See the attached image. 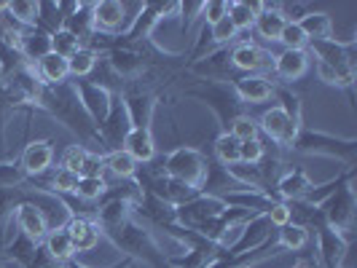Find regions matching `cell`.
I'll return each mask as SVG.
<instances>
[{
	"mask_svg": "<svg viewBox=\"0 0 357 268\" xmlns=\"http://www.w3.org/2000/svg\"><path fill=\"white\" fill-rule=\"evenodd\" d=\"M38 110H43L46 116H52L56 124H62L68 132L78 137V145H84L91 153L102 156V145L97 137V126L89 118V113L84 110L73 81H65L59 86H43L38 97Z\"/></svg>",
	"mask_w": 357,
	"mask_h": 268,
	"instance_id": "1",
	"label": "cell"
},
{
	"mask_svg": "<svg viewBox=\"0 0 357 268\" xmlns=\"http://www.w3.org/2000/svg\"><path fill=\"white\" fill-rule=\"evenodd\" d=\"M100 233L105 236L116 250L124 252L126 260L143 263L148 268H169V255L156 242V236L151 233V228L135 217V212L129 214L126 220H121V223H116L110 228H102Z\"/></svg>",
	"mask_w": 357,
	"mask_h": 268,
	"instance_id": "2",
	"label": "cell"
},
{
	"mask_svg": "<svg viewBox=\"0 0 357 268\" xmlns=\"http://www.w3.org/2000/svg\"><path fill=\"white\" fill-rule=\"evenodd\" d=\"M301 156H328L344 164V169H355L357 164V140L355 137H336L320 129H301L293 145L287 148Z\"/></svg>",
	"mask_w": 357,
	"mask_h": 268,
	"instance_id": "3",
	"label": "cell"
},
{
	"mask_svg": "<svg viewBox=\"0 0 357 268\" xmlns=\"http://www.w3.org/2000/svg\"><path fill=\"white\" fill-rule=\"evenodd\" d=\"M183 97H191L199 100L210 107L220 124V132H229V126L234 124V118L245 116V105L236 100V94L231 91V84L226 81H197L191 86H183L180 89Z\"/></svg>",
	"mask_w": 357,
	"mask_h": 268,
	"instance_id": "4",
	"label": "cell"
},
{
	"mask_svg": "<svg viewBox=\"0 0 357 268\" xmlns=\"http://www.w3.org/2000/svg\"><path fill=\"white\" fill-rule=\"evenodd\" d=\"M352 180H344L339 188L331 194L320 204L322 220L328 228H333L336 233L347 236V239H355V214H357V198H355V185Z\"/></svg>",
	"mask_w": 357,
	"mask_h": 268,
	"instance_id": "5",
	"label": "cell"
},
{
	"mask_svg": "<svg viewBox=\"0 0 357 268\" xmlns=\"http://www.w3.org/2000/svg\"><path fill=\"white\" fill-rule=\"evenodd\" d=\"M161 169L164 175L180 180L191 188H202V182L207 178V169H210V159L194 148V145H180L175 150H169L164 159H161Z\"/></svg>",
	"mask_w": 357,
	"mask_h": 268,
	"instance_id": "6",
	"label": "cell"
},
{
	"mask_svg": "<svg viewBox=\"0 0 357 268\" xmlns=\"http://www.w3.org/2000/svg\"><path fill=\"white\" fill-rule=\"evenodd\" d=\"M180 3H143L137 17L132 19V24L119 36L121 43H143V40H153V33L161 24V19L178 14Z\"/></svg>",
	"mask_w": 357,
	"mask_h": 268,
	"instance_id": "7",
	"label": "cell"
},
{
	"mask_svg": "<svg viewBox=\"0 0 357 268\" xmlns=\"http://www.w3.org/2000/svg\"><path fill=\"white\" fill-rule=\"evenodd\" d=\"M306 54L314 56V62L339 68V70H357V40H336V38L309 40Z\"/></svg>",
	"mask_w": 357,
	"mask_h": 268,
	"instance_id": "8",
	"label": "cell"
},
{
	"mask_svg": "<svg viewBox=\"0 0 357 268\" xmlns=\"http://www.w3.org/2000/svg\"><path fill=\"white\" fill-rule=\"evenodd\" d=\"M129 129H132V124H129V116H126L124 100H121V94H116L113 102H110L105 121L97 126V137H100V145H102V156L110 153V150H121Z\"/></svg>",
	"mask_w": 357,
	"mask_h": 268,
	"instance_id": "9",
	"label": "cell"
},
{
	"mask_svg": "<svg viewBox=\"0 0 357 268\" xmlns=\"http://www.w3.org/2000/svg\"><path fill=\"white\" fill-rule=\"evenodd\" d=\"M301 129H304V126L296 124L280 105H271L268 110H264L261 118H258V132L266 134L268 140L277 145L280 150H282V148H290Z\"/></svg>",
	"mask_w": 357,
	"mask_h": 268,
	"instance_id": "10",
	"label": "cell"
},
{
	"mask_svg": "<svg viewBox=\"0 0 357 268\" xmlns=\"http://www.w3.org/2000/svg\"><path fill=\"white\" fill-rule=\"evenodd\" d=\"M188 75H197V81H229L231 68V46H215L207 54L197 56L185 68Z\"/></svg>",
	"mask_w": 357,
	"mask_h": 268,
	"instance_id": "11",
	"label": "cell"
},
{
	"mask_svg": "<svg viewBox=\"0 0 357 268\" xmlns=\"http://www.w3.org/2000/svg\"><path fill=\"white\" fill-rule=\"evenodd\" d=\"M226 210V204L218 196H207V194H199L197 198L185 201L175 207V220H178L180 228H188V231H197L199 226H204L207 220H213L218 214Z\"/></svg>",
	"mask_w": 357,
	"mask_h": 268,
	"instance_id": "12",
	"label": "cell"
},
{
	"mask_svg": "<svg viewBox=\"0 0 357 268\" xmlns=\"http://www.w3.org/2000/svg\"><path fill=\"white\" fill-rule=\"evenodd\" d=\"M121 100H124L126 116H129V124H132V129H151V124H153V116H156V110H159V105H161L159 94L124 86V91H121Z\"/></svg>",
	"mask_w": 357,
	"mask_h": 268,
	"instance_id": "13",
	"label": "cell"
},
{
	"mask_svg": "<svg viewBox=\"0 0 357 268\" xmlns=\"http://www.w3.org/2000/svg\"><path fill=\"white\" fill-rule=\"evenodd\" d=\"M271 59L274 54L261 49L258 43H234L231 46V68L242 75H266L271 70Z\"/></svg>",
	"mask_w": 357,
	"mask_h": 268,
	"instance_id": "14",
	"label": "cell"
},
{
	"mask_svg": "<svg viewBox=\"0 0 357 268\" xmlns=\"http://www.w3.org/2000/svg\"><path fill=\"white\" fill-rule=\"evenodd\" d=\"M277 81H271L268 75H236L231 78V91L242 105H261L274 100Z\"/></svg>",
	"mask_w": 357,
	"mask_h": 268,
	"instance_id": "15",
	"label": "cell"
},
{
	"mask_svg": "<svg viewBox=\"0 0 357 268\" xmlns=\"http://www.w3.org/2000/svg\"><path fill=\"white\" fill-rule=\"evenodd\" d=\"M73 86H75V94H78L84 110L89 113V118L94 121V126H100L105 121L107 110H110V102H113L116 94H110V91H105L102 86L91 84L89 78H78V81H73Z\"/></svg>",
	"mask_w": 357,
	"mask_h": 268,
	"instance_id": "16",
	"label": "cell"
},
{
	"mask_svg": "<svg viewBox=\"0 0 357 268\" xmlns=\"http://www.w3.org/2000/svg\"><path fill=\"white\" fill-rule=\"evenodd\" d=\"M54 164V145L52 140H33V143L24 145L22 156H19V166L22 172L27 175V180L43 178L52 172Z\"/></svg>",
	"mask_w": 357,
	"mask_h": 268,
	"instance_id": "17",
	"label": "cell"
},
{
	"mask_svg": "<svg viewBox=\"0 0 357 268\" xmlns=\"http://www.w3.org/2000/svg\"><path fill=\"white\" fill-rule=\"evenodd\" d=\"M312 233H314V242H317V266L339 268L341 255H344L347 244H349L352 239H347V236L336 233L333 228H328L325 223H320Z\"/></svg>",
	"mask_w": 357,
	"mask_h": 268,
	"instance_id": "18",
	"label": "cell"
},
{
	"mask_svg": "<svg viewBox=\"0 0 357 268\" xmlns=\"http://www.w3.org/2000/svg\"><path fill=\"white\" fill-rule=\"evenodd\" d=\"M14 226H17L19 233H24L27 239H33L38 244H43L46 233L52 231V223L46 212L38 207L36 201H24L17 207V214H14Z\"/></svg>",
	"mask_w": 357,
	"mask_h": 268,
	"instance_id": "19",
	"label": "cell"
},
{
	"mask_svg": "<svg viewBox=\"0 0 357 268\" xmlns=\"http://www.w3.org/2000/svg\"><path fill=\"white\" fill-rule=\"evenodd\" d=\"M306 70H309V54H306V49H282L280 54H274V59H271V72H274V78H280L282 86L304 78Z\"/></svg>",
	"mask_w": 357,
	"mask_h": 268,
	"instance_id": "20",
	"label": "cell"
},
{
	"mask_svg": "<svg viewBox=\"0 0 357 268\" xmlns=\"http://www.w3.org/2000/svg\"><path fill=\"white\" fill-rule=\"evenodd\" d=\"M312 178L306 175V169L301 166H287L285 172L280 175V180L274 182L268 196L274 201H296V198H306V194L312 191Z\"/></svg>",
	"mask_w": 357,
	"mask_h": 268,
	"instance_id": "21",
	"label": "cell"
},
{
	"mask_svg": "<svg viewBox=\"0 0 357 268\" xmlns=\"http://www.w3.org/2000/svg\"><path fill=\"white\" fill-rule=\"evenodd\" d=\"M91 17H94V33L121 36L126 22V6L119 0H100V3H91Z\"/></svg>",
	"mask_w": 357,
	"mask_h": 268,
	"instance_id": "22",
	"label": "cell"
},
{
	"mask_svg": "<svg viewBox=\"0 0 357 268\" xmlns=\"http://www.w3.org/2000/svg\"><path fill=\"white\" fill-rule=\"evenodd\" d=\"M62 228H65L68 239L73 242L75 255L97 250V244H100V239H102V233L97 228L94 217H68V220L62 223Z\"/></svg>",
	"mask_w": 357,
	"mask_h": 268,
	"instance_id": "23",
	"label": "cell"
},
{
	"mask_svg": "<svg viewBox=\"0 0 357 268\" xmlns=\"http://www.w3.org/2000/svg\"><path fill=\"white\" fill-rule=\"evenodd\" d=\"M36 198V188H0V247L6 244V231L14 226V214L17 207L24 201H33Z\"/></svg>",
	"mask_w": 357,
	"mask_h": 268,
	"instance_id": "24",
	"label": "cell"
},
{
	"mask_svg": "<svg viewBox=\"0 0 357 268\" xmlns=\"http://www.w3.org/2000/svg\"><path fill=\"white\" fill-rule=\"evenodd\" d=\"M121 150H126L140 166H143V164H151V161L156 159V143H153L151 129H129Z\"/></svg>",
	"mask_w": 357,
	"mask_h": 268,
	"instance_id": "25",
	"label": "cell"
},
{
	"mask_svg": "<svg viewBox=\"0 0 357 268\" xmlns=\"http://www.w3.org/2000/svg\"><path fill=\"white\" fill-rule=\"evenodd\" d=\"M62 30H68L70 36L81 40V46L89 43V38L94 36V17H91V3H75L73 11L62 22Z\"/></svg>",
	"mask_w": 357,
	"mask_h": 268,
	"instance_id": "26",
	"label": "cell"
},
{
	"mask_svg": "<svg viewBox=\"0 0 357 268\" xmlns=\"http://www.w3.org/2000/svg\"><path fill=\"white\" fill-rule=\"evenodd\" d=\"M46 54H52V36L40 27H27L22 36V59L27 65H36Z\"/></svg>",
	"mask_w": 357,
	"mask_h": 268,
	"instance_id": "27",
	"label": "cell"
},
{
	"mask_svg": "<svg viewBox=\"0 0 357 268\" xmlns=\"http://www.w3.org/2000/svg\"><path fill=\"white\" fill-rule=\"evenodd\" d=\"M38 72V78H40V84L43 86H59V84H65L68 78H70V70H68V59L65 56H59V54H46L40 62L33 65Z\"/></svg>",
	"mask_w": 357,
	"mask_h": 268,
	"instance_id": "28",
	"label": "cell"
},
{
	"mask_svg": "<svg viewBox=\"0 0 357 268\" xmlns=\"http://www.w3.org/2000/svg\"><path fill=\"white\" fill-rule=\"evenodd\" d=\"M43 247L52 255V260L56 266H68L70 260H75L73 242L68 239V233H65L62 226H52V231L46 233V239H43Z\"/></svg>",
	"mask_w": 357,
	"mask_h": 268,
	"instance_id": "29",
	"label": "cell"
},
{
	"mask_svg": "<svg viewBox=\"0 0 357 268\" xmlns=\"http://www.w3.org/2000/svg\"><path fill=\"white\" fill-rule=\"evenodd\" d=\"M40 250V244L33 242V239H27L24 233H14V239L11 242H6L3 247H0V255H6V258H11V260H17L22 263L24 268H30L36 263V255Z\"/></svg>",
	"mask_w": 357,
	"mask_h": 268,
	"instance_id": "30",
	"label": "cell"
},
{
	"mask_svg": "<svg viewBox=\"0 0 357 268\" xmlns=\"http://www.w3.org/2000/svg\"><path fill=\"white\" fill-rule=\"evenodd\" d=\"M296 24L304 30L306 40H325V38H333V17L325 14V11H317V8H312L309 14H304Z\"/></svg>",
	"mask_w": 357,
	"mask_h": 268,
	"instance_id": "31",
	"label": "cell"
},
{
	"mask_svg": "<svg viewBox=\"0 0 357 268\" xmlns=\"http://www.w3.org/2000/svg\"><path fill=\"white\" fill-rule=\"evenodd\" d=\"M73 6L75 3H38V19H36V27L40 30H46L49 36H54L59 27H62V22L65 17L73 11Z\"/></svg>",
	"mask_w": 357,
	"mask_h": 268,
	"instance_id": "32",
	"label": "cell"
},
{
	"mask_svg": "<svg viewBox=\"0 0 357 268\" xmlns=\"http://www.w3.org/2000/svg\"><path fill=\"white\" fill-rule=\"evenodd\" d=\"M102 164H105V175L116 180H135L140 164L132 159L126 150H110L102 156Z\"/></svg>",
	"mask_w": 357,
	"mask_h": 268,
	"instance_id": "33",
	"label": "cell"
},
{
	"mask_svg": "<svg viewBox=\"0 0 357 268\" xmlns=\"http://www.w3.org/2000/svg\"><path fill=\"white\" fill-rule=\"evenodd\" d=\"M280 6H282V3H280ZM285 22L287 19L280 8H268V11H261V14L255 17L252 30L264 38V40H268V43H277V40H280V33H282V27H285Z\"/></svg>",
	"mask_w": 357,
	"mask_h": 268,
	"instance_id": "34",
	"label": "cell"
},
{
	"mask_svg": "<svg viewBox=\"0 0 357 268\" xmlns=\"http://www.w3.org/2000/svg\"><path fill=\"white\" fill-rule=\"evenodd\" d=\"M274 233H277L280 250H285V252H301V250H306V244L312 242V233L306 231L304 226H296V223H287L282 228H274Z\"/></svg>",
	"mask_w": 357,
	"mask_h": 268,
	"instance_id": "35",
	"label": "cell"
},
{
	"mask_svg": "<svg viewBox=\"0 0 357 268\" xmlns=\"http://www.w3.org/2000/svg\"><path fill=\"white\" fill-rule=\"evenodd\" d=\"M226 17H229V22L234 24L236 33H248V30H252L258 14L252 11L250 3H245V0H231V3L226 6Z\"/></svg>",
	"mask_w": 357,
	"mask_h": 268,
	"instance_id": "36",
	"label": "cell"
},
{
	"mask_svg": "<svg viewBox=\"0 0 357 268\" xmlns=\"http://www.w3.org/2000/svg\"><path fill=\"white\" fill-rule=\"evenodd\" d=\"M215 150V161L220 166H231V164H239V140L229 134V132H220L213 143Z\"/></svg>",
	"mask_w": 357,
	"mask_h": 268,
	"instance_id": "37",
	"label": "cell"
},
{
	"mask_svg": "<svg viewBox=\"0 0 357 268\" xmlns=\"http://www.w3.org/2000/svg\"><path fill=\"white\" fill-rule=\"evenodd\" d=\"M97 59H100V54L91 52V49H78V52L73 54L70 59H68V70H70V78H89L91 72H94V65H97Z\"/></svg>",
	"mask_w": 357,
	"mask_h": 268,
	"instance_id": "38",
	"label": "cell"
},
{
	"mask_svg": "<svg viewBox=\"0 0 357 268\" xmlns=\"http://www.w3.org/2000/svg\"><path fill=\"white\" fill-rule=\"evenodd\" d=\"M274 100H280V107L285 110V113L293 118V121H296V124L304 126V105H301V97H298L296 91L290 89V86L277 84V89H274Z\"/></svg>",
	"mask_w": 357,
	"mask_h": 268,
	"instance_id": "39",
	"label": "cell"
},
{
	"mask_svg": "<svg viewBox=\"0 0 357 268\" xmlns=\"http://www.w3.org/2000/svg\"><path fill=\"white\" fill-rule=\"evenodd\" d=\"M6 14L22 27H36L38 3H33V0H11V3H6Z\"/></svg>",
	"mask_w": 357,
	"mask_h": 268,
	"instance_id": "40",
	"label": "cell"
},
{
	"mask_svg": "<svg viewBox=\"0 0 357 268\" xmlns=\"http://www.w3.org/2000/svg\"><path fill=\"white\" fill-rule=\"evenodd\" d=\"M107 194V180L105 178H78V185H75V196L81 201H100V198Z\"/></svg>",
	"mask_w": 357,
	"mask_h": 268,
	"instance_id": "41",
	"label": "cell"
},
{
	"mask_svg": "<svg viewBox=\"0 0 357 268\" xmlns=\"http://www.w3.org/2000/svg\"><path fill=\"white\" fill-rule=\"evenodd\" d=\"M229 134H234L239 143L261 137V132H258V118H252V116H248V113L239 116V118H234V124L229 126Z\"/></svg>",
	"mask_w": 357,
	"mask_h": 268,
	"instance_id": "42",
	"label": "cell"
},
{
	"mask_svg": "<svg viewBox=\"0 0 357 268\" xmlns=\"http://www.w3.org/2000/svg\"><path fill=\"white\" fill-rule=\"evenodd\" d=\"M78 49H81V40H78L75 36H70L68 30H62V27H59V30H56V33L52 36V52L54 54H59V56L70 59V56L78 52Z\"/></svg>",
	"mask_w": 357,
	"mask_h": 268,
	"instance_id": "43",
	"label": "cell"
},
{
	"mask_svg": "<svg viewBox=\"0 0 357 268\" xmlns=\"http://www.w3.org/2000/svg\"><path fill=\"white\" fill-rule=\"evenodd\" d=\"M202 6H204V3H197V0H191V3H180L178 6L180 30H183V36H185V33H194V24L202 22Z\"/></svg>",
	"mask_w": 357,
	"mask_h": 268,
	"instance_id": "44",
	"label": "cell"
},
{
	"mask_svg": "<svg viewBox=\"0 0 357 268\" xmlns=\"http://www.w3.org/2000/svg\"><path fill=\"white\" fill-rule=\"evenodd\" d=\"M236 38H239V33L234 30V24L229 22V17H223L218 24L210 27V40H213V46H234Z\"/></svg>",
	"mask_w": 357,
	"mask_h": 268,
	"instance_id": "45",
	"label": "cell"
},
{
	"mask_svg": "<svg viewBox=\"0 0 357 268\" xmlns=\"http://www.w3.org/2000/svg\"><path fill=\"white\" fill-rule=\"evenodd\" d=\"M86 153H89V150H86L84 145H78V143L68 145V148H65V153H62V164H59V166H62V169H68V172H73V175H78V172H81V166H84Z\"/></svg>",
	"mask_w": 357,
	"mask_h": 268,
	"instance_id": "46",
	"label": "cell"
},
{
	"mask_svg": "<svg viewBox=\"0 0 357 268\" xmlns=\"http://www.w3.org/2000/svg\"><path fill=\"white\" fill-rule=\"evenodd\" d=\"M277 43H282L285 49H306V36L304 30L296 24V22H285V27H282V33H280V40Z\"/></svg>",
	"mask_w": 357,
	"mask_h": 268,
	"instance_id": "47",
	"label": "cell"
},
{
	"mask_svg": "<svg viewBox=\"0 0 357 268\" xmlns=\"http://www.w3.org/2000/svg\"><path fill=\"white\" fill-rule=\"evenodd\" d=\"M264 153H266V145H264L261 137L239 143V164H258L264 159Z\"/></svg>",
	"mask_w": 357,
	"mask_h": 268,
	"instance_id": "48",
	"label": "cell"
},
{
	"mask_svg": "<svg viewBox=\"0 0 357 268\" xmlns=\"http://www.w3.org/2000/svg\"><path fill=\"white\" fill-rule=\"evenodd\" d=\"M226 0H210V3H204L202 6V24L204 27H213V24H218L220 19L226 17Z\"/></svg>",
	"mask_w": 357,
	"mask_h": 268,
	"instance_id": "49",
	"label": "cell"
},
{
	"mask_svg": "<svg viewBox=\"0 0 357 268\" xmlns=\"http://www.w3.org/2000/svg\"><path fill=\"white\" fill-rule=\"evenodd\" d=\"M78 178H105V164H102V156L100 153H86L84 159V166L78 172Z\"/></svg>",
	"mask_w": 357,
	"mask_h": 268,
	"instance_id": "50",
	"label": "cell"
},
{
	"mask_svg": "<svg viewBox=\"0 0 357 268\" xmlns=\"http://www.w3.org/2000/svg\"><path fill=\"white\" fill-rule=\"evenodd\" d=\"M266 217H268V223H271V228H282V226L290 223V210H287L285 201H274L271 210L266 212Z\"/></svg>",
	"mask_w": 357,
	"mask_h": 268,
	"instance_id": "51",
	"label": "cell"
},
{
	"mask_svg": "<svg viewBox=\"0 0 357 268\" xmlns=\"http://www.w3.org/2000/svg\"><path fill=\"white\" fill-rule=\"evenodd\" d=\"M52 268H68V266H52Z\"/></svg>",
	"mask_w": 357,
	"mask_h": 268,
	"instance_id": "52",
	"label": "cell"
}]
</instances>
